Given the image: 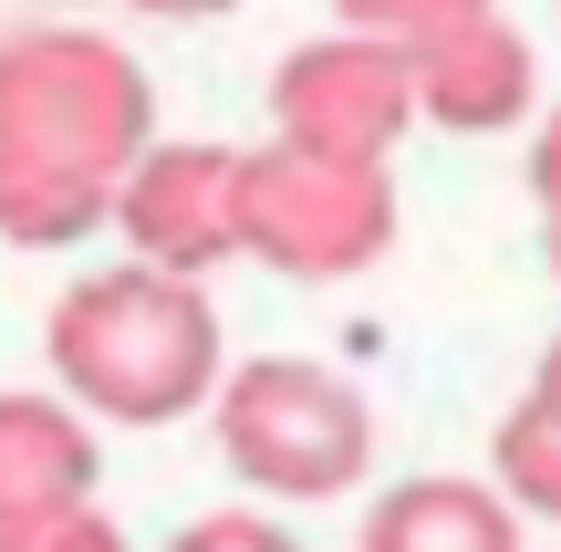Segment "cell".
<instances>
[{
    "mask_svg": "<svg viewBox=\"0 0 561 552\" xmlns=\"http://www.w3.org/2000/svg\"><path fill=\"white\" fill-rule=\"evenodd\" d=\"M530 199H541V219H561V115H541V136H530Z\"/></svg>",
    "mask_w": 561,
    "mask_h": 552,
    "instance_id": "obj_14",
    "label": "cell"
},
{
    "mask_svg": "<svg viewBox=\"0 0 561 552\" xmlns=\"http://www.w3.org/2000/svg\"><path fill=\"white\" fill-rule=\"evenodd\" d=\"M208 417H219L229 480H250L261 500H343L375 470V407H364V386L312 365V354L229 365Z\"/></svg>",
    "mask_w": 561,
    "mask_h": 552,
    "instance_id": "obj_3",
    "label": "cell"
},
{
    "mask_svg": "<svg viewBox=\"0 0 561 552\" xmlns=\"http://www.w3.org/2000/svg\"><path fill=\"white\" fill-rule=\"evenodd\" d=\"M489 480L510 491L520 521H561V417L541 407V396H520V407L500 417V438H489Z\"/></svg>",
    "mask_w": 561,
    "mask_h": 552,
    "instance_id": "obj_10",
    "label": "cell"
},
{
    "mask_svg": "<svg viewBox=\"0 0 561 552\" xmlns=\"http://www.w3.org/2000/svg\"><path fill=\"white\" fill-rule=\"evenodd\" d=\"M240 146L219 136H157V157L125 178L115 199V229L125 250H136L146 271H178V282H198V271L240 261Z\"/></svg>",
    "mask_w": 561,
    "mask_h": 552,
    "instance_id": "obj_6",
    "label": "cell"
},
{
    "mask_svg": "<svg viewBox=\"0 0 561 552\" xmlns=\"http://www.w3.org/2000/svg\"><path fill=\"white\" fill-rule=\"evenodd\" d=\"M541 250H551V282H561V219H541Z\"/></svg>",
    "mask_w": 561,
    "mask_h": 552,
    "instance_id": "obj_17",
    "label": "cell"
},
{
    "mask_svg": "<svg viewBox=\"0 0 561 552\" xmlns=\"http://www.w3.org/2000/svg\"><path fill=\"white\" fill-rule=\"evenodd\" d=\"M416 115H426L416 53H396L375 32H322L301 53H280V74H271V136L333 167H385Z\"/></svg>",
    "mask_w": 561,
    "mask_h": 552,
    "instance_id": "obj_5",
    "label": "cell"
},
{
    "mask_svg": "<svg viewBox=\"0 0 561 552\" xmlns=\"http://www.w3.org/2000/svg\"><path fill=\"white\" fill-rule=\"evenodd\" d=\"M42 354H53V386L104 428H178V417L219 407V386H229V345H219L208 292L146 261L83 271L42 324Z\"/></svg>",
    "mask_w": 561,
    "mask_h": 552,
    "instance_id": "obj_2",
    "label": "cell"
},
{
    "mask_svg": "<svg viewBox=\"0 0 561 552\" xmlns=\"http://www.w3.org/2000/svg\"><path fill=\"white\" fill-rule=\"evenodd\" d=\"M73 500H94V417L62 386H0V521L73 511Z\"/></svg>",
    "mask_w": 561,
    "mask_h": 552,
    "instance_id": "obj_8",
    "label": "cell"
},
{
    "mask_svg": "<svg viewBox=\"0 0 561 552\" xmlns=\"http://www.w3.org/2000/svg\"><path fill=\"white\" fill-rule=\"evenodd\" d=\"M146 157H157V83L125 42L83 21H32L0 42V240L11 250L94 240Z\"/></svg>",
    "mask_w": 561,
    "mask_h": 552,
    "instance_id": "obj_1",
    "label": "cell"
},
{
    "mask_svg": "<svg viewBox=\"0 0 561 552\" xmlns=\"http://www.w3.org/2000/svg\"><path fill=\"white\" fill-rule=\"evenodd\" d=\"M530 396H541V407L561 417V334H551V354H541V375H530Z\"/></svg>",
    "mask_w": 561,
    "mask_h": 552,
    "instance_id": "obj_16",
    "label": "cell"
},
{
    "mask_svg": "<svg viewBox=\"0 0 561 552\" xmlns=\"http://www.w3.org/2000/svg\"><path fill=\"white\" fill-rule=\"evenodd\" d=\"M364 552H520V511L500 480H396L364 511Z\"/></svg>",
    "mask_w": 561,
    "mask_h": 552,
    "instance_id": "obj_9",
    "label": "cell"
},
{
    "mask_svg": "<svg viewBox=\"0 0 561 552\" xmlns=\"http://www.w3.org/2000/svg\"><path fill=\"white\" fill-rule=\"evenodd\" d=\"M333 11H343V32H375V42H396V53H426V42L489 21L500 0H333Z\"/></svg>",
    "mask_w": 561,
    "mask_h": 552,
    "instance_id": "obj_11",
    "label": "cell"
},
{
    "mask_svg": "<svg viewBox=\"0 0 561 552\" xmlns=\"http://www.w3.org/2000/svg\"><path fill=\"white\" fill-rule=\"evenodd\" d=\"M136 11H157V21H219V11H240V0H136Z\"/></svg>",
    "mask_w": 561,
    "mask_h": 552,
    "instance_id": "obj_15",
    "label": "cell"
},
{
    "mask_svg": "<svg viewBox=\"0 0 561 552\" xmlns=\"http://www.w3.org/2000/svg\"><path fill=\"white\" fill-rule=\"evenodd\" d=\"M396 250V178L385 167H333L301 146H250L240 167V261H271L291 282H343Z\"/></svg>",
    "mask_w": 561,
    "mask_h": 552,
    "instance_id": "obj_4",
    "label": "cell"
},
{
    "mask_svg": "<svg viewBox=\"0 0 561 552\" xmlns=\"http://www.w3.org/2000/svg\"><path fill=\"white\" fill-rule=\"evenodd\" d=\"M167 552H301V542L280 532L271 511H208V521H187Z\"/></svg>",
    "mask_w": 561,
    "mask_h": 552,
    "instance_id": "obj_13",
    "label": "cell"
},
{
    "mask_svg": "<svg viewBox=\"0 0 561 552\" xmlns=\"http://www.w3.org/2000/svg\"><path fill=\"white\" fill-rule=\"evenodd\" d=\"M416 94H426V125H447V136H500V125L530 115L541 63H530V42L489 11V21H468V32H447V42L416 53Z\"/></svg>",
    "mask_w": 561,
    "mask_h": 552,
    "instance_id": "obj_7",
    "label": "cell"
},
{
    "mask_svg": "<svg viewBox=\"0 0 561 552\" xmlns=\"http://www.w3.org/2000/svg\"><path fill=\"white\" fill-rule=\"evenodd\" d=\"M0 552H125V532H115V511H104V500H73V511L0 521Z\"/></svg>",
    "mask_w": 561,
    "mask_h": 552,
    "instance_id": "obj_12",
    "label": "cell"
}]
</instances>
